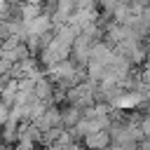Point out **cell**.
Segmentation results:
<instances>
[{"instance_id": "1", "label": "cell", "mask_w": 150, "mask_h": 150, "mask_svg": "<svg viewBox=\"0 0 150 150\" xmlns=\"http://www.w3.org/2000/svg\"><path fill=\"white\" fill-rule=\"evenodd\" d=\"M80 122V110H66L63 112V124L70 127V124H77Z\"/></svg>"}]
</instances>
